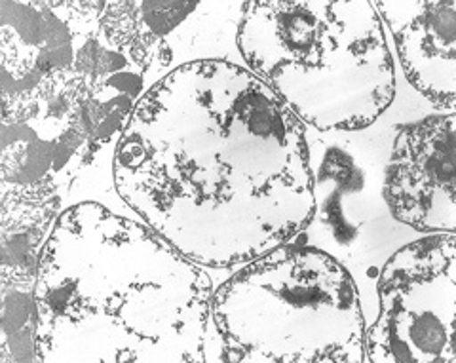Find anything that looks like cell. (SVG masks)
Listing matches in <instances>:
<instances>
[{
  "mask_svg": "<svg viewBox=\"0 0 456 363\" xmlns=\"http://www.w3.org/2000/svg\"><path fill=\"white\" fill-rule=\"evenodd\" d=\"M120 198L208 268L288 243L316 211L301 119L224 60L174 69L141 95L114 154Z\"/></svg>",
  "mask_w": 456,
  "mask_h": 363,
  "instance_id": "cell-1",
  "label": "cell"
},
{
  "mask_svg": "<svg viewBox=\"0 0 456 363\" xmlns=\"http://www.w3.org/2000/svg\"><path fill=\"white\" fill-rule=\"evenodd\" d=\"M0 198L61 202L124 126L166 46L127 35L107 3L0 4Z\"/></svg>",
  "mask_w": 456,
  "mask_h": 363,
  "instance_id": "cell-2",
  "label": "cell"
},
{
  "mask_svg": "<svg viewBox=\"0 0 456 363\" xmlns=\"http://www.w3.org/2000/svg\"><path fill=\"white\" fill-rule=\"evenodd\" d=\"M213 289L149 227L95 202L57 217L35 285L40 363H198Z\"/></svg>",
  "mask_w": 456,
  "mask_h": 363,
  "instance_id": "cell-3",
  "label": "cell"
},
{
  "mask_svg": "<svg viewBox=\"0 0 456 363\" xmlns=\"http://www.w3.org/2000/svg\"><path fill=\"white\" fill-rule=\"evenodd\" d=\"M238 48L301 122L362 129L395 95L392 55L373 3H248Z\"/></svg>",
  "mask_w": 456,
  "mask_h": 363,
  "instance_id": "cell-4",
  "label": "cell"
},
{
  "mask_svg": "<svg viewBox=\"0 0 456 363\" xmlns=\"http://www.w3.org/2000/svg\"><path fill=\"white\" fill-rule=\"evenodd\" d=\"M231 363H362L365 324L358 287L337 259L278 245L253 259L211 301Z\"/></svg>",
  "mask_w": 456,
  "mask_h": 363,
  "instance_id": "cell-5",
  "label": "cell"
},
{
  "mask_svg": "<svg viewBox=\"0 0 456 363\" xmlns=\"http://www.w3.org/2000/svg\"><path fill=\"white\" fill-rule=\"evenodd\" d=\"M379 302L365 344L370 363H454V232L395 252L380 274Z\"/></svg>",
  "mask_w": 456,
  "mask_h": 363,
  "instance_id": "cell-6",
  "label": "cell"
},
{
  "mask_svg": "<svg viewBox=\"0 0 456 363\" xmlns=\"http://www.w3.org/2000/svg\"><path fill=\"white\" fill-rule=\"evenodd\" d=\"M454 112L403 126L395 137L384 198L397 221L417 230L456 228Z\"/></svg>",
  "mask_w": 456,
  "mask_h": 363,
  "instance_id": "cell-7",
  "label": "cell"
},
{
  "mask_svg": "<svg viewBox=\"0 0 456 363\" xmlns=\"http://www.w3.org/2000/svg\"><path fill=\"white\" fill-rule=\"evenodd\" d=\"M394 35L407 80L449 112L456 101V4L432 0L375 3Z\"/></svg>",
  "mask_w": 456,
  "mask_h": 363,
  "instance_id": "cell-8",
  "label": "cell"
},
{
  "mask_svg": "<svg viewBox=\"0 0 456 363\" xmlns=\"http://www.w3.org/2000/svg\"><path fill=\"white\" fill-rule=\"evenodd\" d=\"M3 292V344L0 359L38 361L35 289L0 285Z\"/></svg>",
  "mask_w": 456,
  "mask_h": 363,
  "instance_id": "cell-9",
  "label": "cell"
}]
</instances>
